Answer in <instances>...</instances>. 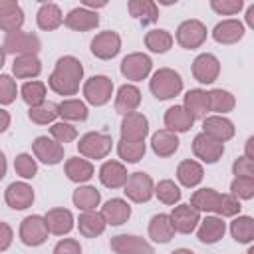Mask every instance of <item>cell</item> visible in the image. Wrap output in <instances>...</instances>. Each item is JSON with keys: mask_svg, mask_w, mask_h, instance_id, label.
<instances>
[{"mask_svg": "<svg viewBox=\"0 0 254 254\" xmlns=\"http://www.w3.org/2000/svg\"><path fill=\"white\" fill-rule=\"evenodd\" d=\"M44 218H46L48 232H52L56 236H64L73 228V216L67 208H52V210H48V214Z\"/></svg>", "mask_w": 254, "mask_h": 254, "instance_id": "cell-22", "label": "cell"}, {"mask_svg": "<svg viewBox=\"0 0 254 254\" xmlns=\"http://www.w3.org/2000/svg\"><path fill=\"white\" fill-rule=\"evenodd\" d=\"M185 109L194 117L202 119L208 113V93L204 89H190L185 95Z\"/></svg>", "mask_w": 254, "mask_h": 254, "instance_id": "cell-35", "label": "cell"}, {"mask_svg": "<svg viewBox=\"0 0 254 254\" xmlns=\"http://www.w3.org/2000/svg\"><path fill=\"white\" fill-rule=\"evenodd\" d=\"M58 115H60V113H58V105L52 103V101H42L40 105H34V107H30V111H28L30 121L36 123V125H48V123H52Z\"/></svg>", "mask_w": 254, "mask_h": 254, "instance_id": "cell-40", "label": "cell"}, {"mask_svg": "<svg viewBox=\"0 0 254 254\" xmlns=\"http://www.w3.org/2000/svg\"><path fill=\"white\" fill-rule=\"evenodd\" d=\"M40 38L22 30H14L8 32L6 40H4V52L6 54H14V56H22V54H38L40 52Z\"/></svg>", "mask_w": 254, "mask_h": 254, "instance_id": "cell-6", "label": "cell"}, {"mask_svg": "<svg viewBox=\"0 0 254 254\" xmlns=\"http://www.w3.org/2000/svg\"><path fill=\"white\" fill-rule=\"evenodd\" d=\"M202 129L204 133H208L210 137L218 139V141H228L234 137V125L230 119L222 117V115H208L202 117Z\"/></svg>", "mask_w": 254, "mask_h": 254, "instance_id": "cell-19", "label": "cell"}, {"mask_svg": "<svg viewBox=\"0 0 254 254\" xmlns=\"http://www.w3.org/2000/svg\"><path fill=\"white\" fill-rule=\"evenodd\" d=\"M139 103H141V91L135 85L125 83V85L119 87V91L115 95V109H117V113H123V115L131 113V111H135L139 107Z\"/></svg>", "mask_w": 254, "mask_h": 254, "instance_id": "cell-29", "label": "cell"}, {"mask_svg": "<svg viewBox=\"0 0 254 254\" xmlns=\"http://www.w3.org/2000/svg\"><path fill=\"white\" fill-rule=\"evenodd\" d=\"M244 6V0H210V8L220 16L238 14Z\"/></svg>", "mask_w": 254, "mask_h": 254, "instance_id": "cell-50", "label": "cell"}, {"mask_svg": "<svg viewBox=\"0 0 254 254\" xmlns=\"http://www.w3.org/2000/svg\"><path fill=\"white\" fill-rule=\"evenodd\" d=\"M12 244V228L6 222H0V252L8 250Z\"/></svg>", "mask_w": 254, "mask_h": 254, "instance_id": "cell-54", "label": "cell"}, {"mask_svg": "<svg viewBox=\"0 0 254 254\" xmlns=\"http://www.w3.org/2000/svg\"><path fill=\"white\" fill-rule=\"evenodd\" d=\"M123 187H125L123 192L133 202H147L153 196V189H155L153 187V179L143 171H137V173L129 175Z\"/></svg>", "mask_w": 254, "mask_h": 254, "instance_id": "cell-8", "label": "cell"}, {"mask_svg": "<svg viewBox=\"0 0 254 254\" xmlns=\"http://www.w3.org/2000/svg\"><path fill=\"white\" fill-rule=\"evenodd\" d=\"M151 67H153L151 58L145 56V54H139V52L125 56L123 62H121V73H123L127 79H131V81H141V79H145V77L149 75Z\"/></svg>", "mask_w": 254, "mask_h": 254, "instance_id": "cell-12", "label": "cell"}, {"mask_svg": "<svg viewBox=\"0 0 254 254\" xmlns=\"http://www.w3.org/2000/svg\"><path fill=\"white\" fill-rule=\"evenodd\" d=\"M127 169L119 161H105L99 169V181L107 189H119L127 181Z\"/></svg>", "mask_w": 254, "mask_h": 254, "instance_id": "cell-21", "label": "cell"}, {"mask_svg": "<svg viewBox=\"0 0 254 254\" xmlns=\"http://www.w3.org/2000/svg\"><path fill=\"white\" fill-rule=\"evenodd\" d=\"M111 145H113V141L109 135L91 131L79 139L77 151H79V155H83L87 159H105L111 151Z\"/></svg>", "mask_w": 254, "mask_h": 254, "instance_id": "cell-4", "label": "cell"}, {"mask_svg": "<svg viewBox=\"0 0 254 254\" xmlns=\"http://www.w3.org/2000/svg\"><path fill=\"white\" fill-rule=\"evenodd\" d=\"M105 224L107 222H105L103 214L95 212V210H85L83 214H79V220H77V228L85 238H95V236L103 234Z\"/></svg>", "mask_w": 254, "mask_h": 254, "instance_id": "cell-30", "label": "cell"}, {"mask_svg": "<svg viewBox=\"0 0 254 254\" xmlns=\"http://www.w3.org/2000/svg\"><path fill=\"white\" fill-rule=\"evenodd\" d=\"M145 46L155 54H165L173 46V36L167 30H151L145 36Z\"/></svg>", "mask_w": 254, "mask_h": 254, "instance_id": "cell-42", "label": "cell"}, {"mask_svg": "<svg viewBox=\"0 0 254 254\" xmlns=\"http://www.w3.org/2000/svg\"><path fill=\"white\" fill-rule=\"evenodd\" d=\"M127 8H129V14L135 20H139L143 26L159 20V8L155 0H129Z\"/></svg>", "mask_w": 254, "mask_h": 254, "instance_id": "cell-31", "label": "cell"}, {"mask_svg": "<svg viewBox=\"0 0 254 254\" xmlns=\"http://www.w3.org/2000/svg\"><path fill=\"white\" fill-rule=\"evenodd\" d=\"M230 192L236 198L250 200L254 196V177H236L230 185Z\"/></svg>", "mask_w": 254, "mask_h": 254, "instance_id": "cell-46", "label": "cell"}, {"mask_svg": "<svg viewBox=\"0 0 254 254\" xmlns=\"http://www.w3.org/2000/svg\"><path fill=\"white\" fill-rule=\"evenodd\" d=\"M65 175L73 183H85V181H89L93 177V165L87 159L71 157L65 163Z\"/></svg>", "mask_w": 254, "mask_h": 254, "instance_id": "cell-36", "label": "cell"}, {"mask_svg": "<svg viewBox=\"0 0 254 254\" xmlns=\"http://www.w3.org/2000/svg\"><path fill=\"white\" fill-rule=\"evenodd\" d=\"M220 73V62L212 54H200L192 62V75L200 83H212L216 81Z\"/></svg>", "mask_w": 254, "mask_h": 254, "instance_id": "cell-16", "label": "cell"}, {"mask_svg": "<svg viewBox=\"0 0 254 254\" xmlns=\"http://www.w3.org/2000/svg\"><path fill=\"white\" fill-rule=\"evenodd\" d=\"M4 60H6V52H4V48H0V67L4 65Z\"/></svg>", "mask_w": 254, "mask_h": 254, "instance_id": "cell-62", "label": "cell"}, {"mask_svg": "<svg viewBox=\"0 0 254 254\" xmlns=\"http://www.w3.org/2000/svg\"><path fill=\"white\" fill-rule=\"evenodd\" d=\"M14 8H18V0H0V14H6Z\"/></svg>", "mask_w": 254, "mask_h": 254, "instance_id": "cell-55", "label": "cell"}, {"mask_svg": "<svg viewBox=\"0 0 254 254\" xmlns=\"http://www.w3.org/2000/svg\"><path fill=\"white\" fill-rule=\"evenodd\" d=\"M252 143H254V137H250V139L246 141V157H248V159H254V153H252Z\"/></svg>", "mask_w": 254, "mask_h": 254, "instance_id": "cell-60", "label": "cell"}, {"mask_svg": "<svg viewBox=\"0 0 254 254\" xmlns=\"http://www.w3.org/2000/svg\"><path fill=\"white\" fill-rule=\"evenodd\" d=\"M169 216H171V222H173V226H175V232L190 234V232L198 226L200 210L194 208L192 204H179V206L173 208V212H171Z\"/></svg>", "mask_w": 254, "mask_h": 254, "instance_id": "cell-14", "label": "cell"}, {"mask_svg": "<svg viewBox=\"0 0 254 254\" xmlns=\"http://www.w3.org/2000/svg\"><path fill=\"white\" fill-rule=\"evenodd\" d=\"M50 133H52V139H56L58 143H71L75 137H77V131L73 125L65 123V121H60V123H54L50 127Z\"/></svg>", "mask_w": 254, "mask_h": 254, "instance_id": "cell-48", "label": "cell"}, {"mask_svg": "<svg viewBox=\"0 0 254 254\" xmlns=\"http://www.w3.org/2000/svg\"><path fill=\"white\" fill-rule=\"evenodd\" d=\"M22 99L30 107L40 105L42 101H46V85L42 81H26L22 85Z\"/></svg>", "mask_w": 254, "mask_h": 254, "instance_id": "cell-45", "label": "cell"}, {"mask_svg": "<svg viewBox=\"0 0 254 254\" xmlns=\"http://www.w3.org/2000/svg\"><path fill=\"white\" fill-rule=\"evenodd\" d=\"M48 238V226H46V218L40 214H32L26 216L20 224V240L26 246H40L44 244Z\"/></svg>", "mask_w": 254, "mask_h": 254, "instance_id": "cell-9", "label": "cell"}, {"mask_svg": "<svg viewBox=\"0 0 254 254\" xmlns=\"http://www.w3.org/2000/svg\"><path fill=\"white\" fill-rule=\"evenodd\" d=\"M153 192L157 194V198L163 204H175V202L181 200V189L173 181H169V179L159 181V185L153 189Z\"/></svg>", "mask_w": 254, "mask_h": 254, "instance_id": "cell-44", "label": "cell"}, {"mask_svg": "<svg viewBox=\"0 0 254 254\" xmlns=\"http://www.w3.org/2000/svg\"><path fill=\"white\" fill-rule=\"evenodd\" d=\"M36 22H38V28H40V30H46V32H52V30L60 28V26L64 24V16H62L60 6L52 4V2H46V4L38 10Z\"/></svg>", "mask_w": 254, "mask_h": 254, "instance_id": "cell-33", "label": "cell"}, {"mask_svg": "<svg viewBox=\"0 0 254 254\" xmlns=\"http://www.w3.org/2000/svg\"><path fill=\"white\" fill-rule=\"evenodd\" d=\"M232 173L236 177H254V161L248 159L246 155L244 157H238L232 165Z\"/></svg>", "mask_w": 254, "mask_h": 254, "instance_id": "cell-52", "label": "cell"}, {"mask_svg": "<svg viewBox=\"0 0 254 254\" xmlns=\"http://www.w3.org/2000/svg\"><path fill=\"white\" fill-rule=\"evenodd\" d=\"M58 113L65 121H85L87 119V107L79 99H65L58 105Z\"/></svg>", "mask_w": 254, "mask_h": 254, "instance_id": "cell-41", "label": "cell"}, {"mask_svg": "<svg viewBox=\"0 0 254 254\" xmlns=\"http://www.w3.org/2000/svg\"><path fill=\"white\" fill-rule=\"evenodd\" d=\"M230 234L240 244L252 242L254 240V220L250 216H236L230 222Z\"/></svg>", "mask_w": 254, "mask_h": 254, "instance_id": "cell-37", "label": "cell"}, {"mask_svg": "<svg viewBox=\"0 0 254 254\" xmlns=\"http://www.w3.org/2000/svg\"><path fill=\"white\" fill-rule=\"evenodd\" d=\"M8 127H10V113L0 109V133H4Z\"/></svg>", "mask_w": 254, "mask_h": 254, "instance_id": "cell-56", "label": "cell"}, {"mask_svg": "<svg viewBox=\"0 0 254 254\" xmlns=\"http://www.w3.org/2000/svg\"><path fill=\"white\" fill-rule=\"evenodd\" d=\"M4 175H6V157H4V153L0 151V181L4 179Z\"/></svg>", "mask_w": 254, "mask_h": 254, "instance_id": "cell-59", "label": "cell"}, {"mask_svg": "<svg viewBox=\"0 0 254 254\" xmlns=\"http://www.w3.org/2000/svg\"><path fill=\"white\" fill-rule=\"evenodd\" d=\"M242 36H244V24L238 20H222L212 30V38L224 46L236 44L238 40H242Z\"/></svg>", "mask_w": 254, "mask_h": 254, "instance_id": "cell-20", "label": "cell"}, {"mask_svg": "<svg viewBox=\"0 0 254 254\" xmlns=\"http://www.w3.org/2000/svg\"><path fill=\"white\" fill-rule=\"evenodd\" d=\"M71 200H73V204H75L77 208H81V210H93V208L99 204L101 194H99V190H97L95 187H77V189L73 190Z\"/></svg>", "mask_w": 254, "mask_h": 254, "instance_id": "cell-38", "label": "cell"}, {"mask_svg": "<svg viewBox=\"0 0 254 254\" xmlns=\"http://www.w3.org/2000/svg\"><path fill=\"white\" fill-rule=\"evenodd\" d=\"M198 222H200V226H198L196 238L202 244H214L226 232V224L222 222L220 216H206L204 220H198Z\"/></svg>", "mask_w": 254, "mask_h": 254, "instance_id": "cell-23", "label": "cell"}, {"mask_svg": "<svg viewBox=\"0 0 254 254\" xmlns=\"http://www.w3.org/2000/svg\"><path fill=\"white\" fill-rule=\"evenodd\" d=\"M149 133V121L143 113L131 111L123 115L121 121V139L125 141H145Z\"/></svg>", "mask_w": 254, "mask_h": 254, "instance_id": "cell-13", "label": "cell"}, {"mask_svg": "<svg viewBox=\"0 0 254 254\" xmlns=\"http://www.w3.org/2000/svg\"><path fill=\"white\" fill-rule=\"evenodd\" d=\"M149 87H151V93L165 101V99H171L175 95L181 93L183 89V79L181 75L175 71V69H169V67H161L153 73L151 81H149Z\"/></svg>", "mask_w": 254, "mask_h": 254, "instance_id": "cell-3", "label": "cell"}, {"mask_svg": "<svg viewBox=\"0 0 254 254\" xmlns=\"http://www.w3.org/2000/svg\"><path fill=\"white\" fill-rule=\"evenodd\" d=\"M14 169H16V173H18L22 179H32V177L38 173V165H36V161L32 159V155H28V153H20V155L14 159Z\"/></svg>", "mask_w": 254, "mask_h": 254, "instance_id": "cell-47", "label": "cell"}, {"mask_svg": "<svg viewBox=\"0 0 254 254\" xmlns=\"http://www.w3.org/2000/svg\"><path fill=\"white\" fill-rule=\"evenodd\" d=\"M79 252H81V246L73 238H65L54 246V254H79Z\"/></svg>", "mask_w": 254, "mask_h": 254, "instance_id": "cell-53", "label": "cell"}, {"mask_svg": "<svg viewBox=\"0 0 254 254\" xmlns=\"http://www.w3.org/2000/svg\"><path fill=\"white\" fill-rule=\"evenodd\" d=\"M190 204L202 212H216L220 216H236L240 212L238 198L230 194H220L214 189H198L190 196Z\"/></svg>", "mask_w": 254, "mask_h": 254, "instance_id": "cell-2", "label": "cell"}, {"mask_svg": "<svg viewBox=\"0 0 254 254\" xmlns=\"http://www.w3.org/2000/svg\"><path fill=\"white\" fill-rule=\"evenodd\" d=\"M192 153L204 163H216L224 153V143L202 131L192 139Z\"/></svg>", "mask_w": 254, "mask_h": 254, "instance_id": "cell-10", "label": "cell"}, {"mask_svg": "<svg viewBox=\"0 0 254 254\" xmlns=\"http://www.w3.org/2000/svg\"><path fill=\"white\" fill-rule=\"evenodd\" d=\"M121 50V38L113 30H105L91 40V54L99 60H111Z\"/></svg>", "mask_w": 254, "mask_h": 254, "instance_id": "cell-11", "label": "cell"}, {"mask_svg": "<svg viewBox=\"0 0 254 254\" xmlns=\"http://www.w3.org/2000/svg\"><path fill=\"white\" fill-rule=\"evenodd\" d=\"M202 177H204L202 167H200L196 161H192V159H187V161H183V163L177 167V179H179V183H181L183 187H187V189L196 187V185L202 181Z\"/></svg>", "mask_w": 254, "mask_h": 254, "instance_id": "cell-34", "label": "cell"}, {"mask_svg": "<svg viewBox=\"0 0 254 254\" xmlns=\"http://www.w3.org/2000/svg\"><path fill=\"white\" fill-rule=\"evenodd\" d=\"M12 71L16 77L20 79H28V77H36L42 71V62L38 60L36 54H22L14 60L12 64Z\"/></svg>", "mask_w": 254, "mask_h": 254, "instance_id": "cell-32", "label": "cell"}, {"mask_svg": "<svg viewBox=\"0 0 254 254\" xmlns=\"http://www.w3.org/2000/svg\"><path fill=\"white\" fill-rule=\"evenodd\" d=\"M179 137L175 131L171 129H159L153 137H151V147L155 151L157 157H171L177 153L179 149Z\"/></svg>", "mask_w": 254, "mask_h": 254, "instance_id": "cell-24", "label": "cell"}, {"mask_svg": "<svg viewBox=\"0 0 254 254\" xmlns=\"http://www.w3.org/2000/svg\"><path fill=\"white\" fill-rule=\"evenodd\" d=\"M145 141H125V139H121L119 143H117V153H119V157L123 159V161H127V163H137V161H141L143 159V155H145Z\"/></svg>", "mask_w": 254, "mask_h": 254, "instance_id": "cell-43", "label": "cell"}, {"mask_svg": "<svg viewBox=\"0 0 254 254\" xmlns=\"http://www.w3.org/2000/svg\"><path fill=\"white\" fill-rule=\"evenodd\" d=\"M38 2H44V4H46V2H50V0H38Z\"/></svg>", "mask_w": 254, "mask_h": 254, "instance_id": "cell-63", "label": "cell"}, {"mask_svg": "<svg viewBox=\"0 0 254 254\" xmlns=\"http://www.w3.org/2000/svg\"><path fill=\"white\" fill-rule=\"evenodd\" d=\"M109 246H111L113 252H119V254H125V252H153V246L149 242H145L143 238L133 236V234L113 236Z\"/></svg>", "mask_w": 254, "mask_h": 254, "instance_id": "cell-27", "label": "cell"}, {"mask_svg": "<svg viewBox=\"0 0 254 254\" xmlns=\"http://www.w3.org/2000/svg\"><path fill=\"white\" fill-rule=\"evenodd\" d=\"M246 24H248L250 28H254V6H250V8L246 10Z\"/></svg>", "mask_w": 254, "mask_h": 254, "instance_id": "cell-58", "label": "cell"}, {"mask_svg": "<svg viewBox=\"0 0 254 254\" xmlns=\"http://www.w3.org/2000/svg\"><path fill=\"white\" fill-rule=\"evenodd\" d=\"M6 204L14 210H24L34 202V190L26 183H12L4 192Z\"/></svg>", "mask_w": 254, "mask_h": 254, "instance_id": "cell-17", "label": "cell"}, {"mask_svg": "<svg viewBox=\"0 0 254 254\" xmlns=\"http://www.w3.org/2000/svg\"><path fill=\"white\" fill-rule=\"evenodd\" d=\"M177 42L185 50L200 48L206 40V26L200 20H185L177 28Z\"/></svg>", "mask_w": 254, "mask_h": 254, "instance_id": "cell-5", "label": "cell"}, {"mask_svg": "<svg viewBox=\"0 0 254 254\" xmlns=\"http://www.w3.org/2000/svg\"><path fill=\"white\" fill-rule=\"evenodd\" d=\"M101 214L105 218L107 224L111 226H119V224H125L131 216V206L123 200V198H111L103 204L101 208Z\"/></svg>", "mask_w": 254, "mask_h": 254, "instance_id": "cell-25", "label": "cell"}, {"mask_svg": "<svg viewBox=\"0 0 254 254\" xmlns=\"http://www.w3.org/2000/svg\"><path fill=\"white\" fill-rule=\"evenodd\" d=\"M22 24H24V12L20 10V6L6 14H0V30H4V32L20 30Z\"/></svg>", "mask_w": 254, "mask_h": 254, "instance_id": "cell-49", "label": "cell"}, {"mask_svg": "<svg viewBox=\"0 0 254 254\" xmlns=\"http://www.w3.org/2000/svg\"><path fill=\"white\" fill-rule=\"evenodd\" d=\"M16 91H18L16 81L10 75L2 73L0 75V105H10L16 99Z\"/></svg>", "mask_w": 254, "mask_h": 254, "instance_id": "cell-51", "label": "cell"}, {"mask_svg": "<svg viewBox=\"0 0 254 254\" xmlns=\"http://www.w3.org/2000/svg\"><path fill=\"white\" fill-rule=\"evenodd\" d=\"M194 117L185 109V105H173L167 109L165 113V125L167 129L175 131V133H185L192 127Z\"/></svg>", "mask_w": 254, "mask_h": 254, "instance_id": "cell-26", "label": "cell"}, {"mask_svg": "<svg viewBox=\"0 0 254 254\" xmlns=\"http://www.w3.org/2000/svg\"><path fill=\"white\" fill-rule=\"evenodd\" d=\"M83 77V65L73 56H64L58 60L52 75L48 77V85L58 95H75L79 89V81Z\"/></svg>", "mask_w": 254, "mask_h": 254, "instance_id": "cell-1", "label": "cell"}, {"mask_svg": "<svg viewBox=\"0 0 254 254\" xmlns=\"http://www.w3.org/2000/svg\"><path fill=\"white\" fill-rule=\"evenodd\" d=\"M179 0H159V4H163V6H171V4H177Z\"/></svg>", "mask_w": 254, "mask_h": 254, "instance_id": "cell-61", "label": "cell"}, {"mask_svg": "<svg viewBox=\"0 0 254 254\" xmlns=\"http://www.w3.org/2000/svg\"><path fill=\"white\" fill-rule=\"evenodd\" d=\"M32 149H34L36 159H40L46 165H58L64 159V147H62V143H58L56 139L46 137V135L36 137L34 143H32Z\"/></svg>", "mask_w": 254, "mask_h": 254, "instance_id": "cell-15", "label": "cell"}, {"mask_svg": "<svg viewBox=\"0 0 254 254\" xmlns=\"http://www.w3.org/2000/svg\"><path fill=\"white\" fill-rule=\"evenodd\" d=\"M64 24H65L69 30L87 32V30L97 28L99 16H97L93 10H87V8H73V10L64 18Z\"/></svg>", "mask_w": 254, "mask_h": 254, "instance_id": "cell-18", "label": "cell"}, {"mask_svg": "<svg viewBox=\"0 0 254 254\" xmlns=\"http://www.w3.org/2000/svg\"><path fill=\"white\" fill-rule=\"evenodd\" d=\"M236 105L234 95L226 89H212L208 91V109L216 113H228Z\"/></svg>", "mask_w": 254, "mask_h": 254, "instance_id": "cell-39", "label": "cell"}, {"mask_svg": "<svg viewBox=\"0 0 254 254\" xmlns=\"http://www.w3.org/2000/svg\"><path fill=\"white\" fill-rule=\"evenodd\" d=\"M107 2H109V0H81V4H83V6H87V8H93V10H97V8H103Z\"/></svg>", "mask_w": 254, "mask_h": 254, "instance_id": "cell-57", "label": "cell"}, {"mask_svg": "<svg viewBox=\"0 0 254 254\" xmlns=\"http://www.w3.org/2000/svg\"><path fill=\"white\" fill-rule=\"evenodd\" d=\"M175 236V226L171 222L169 214H155L149 222V238L153 242L165 244Z\"/></svg>", "mask_w": 254, "mask_h": 254, "instance_id": "cell-28", "label": "cell"}, {"mask_svg": "<svg viewBox=\"0 0 254 254\" xmlns=\"http://www.w3.org/2000/svg\"><path fill=\"white\" fill-rule=\"evenodd\" d=\"M111 93H113V81L107 75H93L83 83V95L87 103L95 107L105 105L111 99Z\"/></svg>", "mask_w": 254, "mask_h": 254, "instance_id": "cell-7", "label": "cell"}]
</instances>
